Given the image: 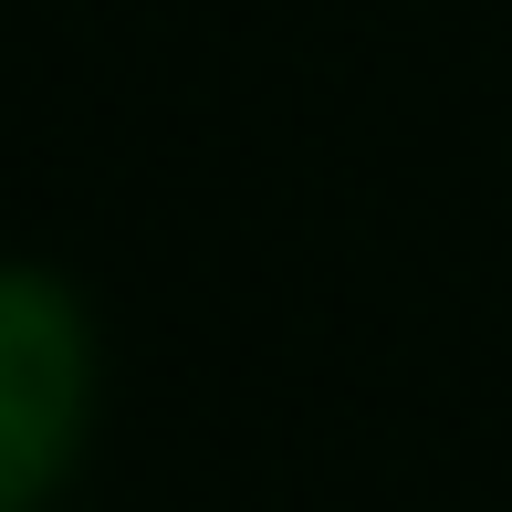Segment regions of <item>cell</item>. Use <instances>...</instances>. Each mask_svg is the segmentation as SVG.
<instances>
[{
  "mask_svg": "<svg viewBox=\"0 0 512 512\" xmlns=\"http://www.w3.org/2000/svg\"><path fill=\"white\" fill-rule=\"evenodd\" d=\"M95 398V345L63 283L0 272V512H32L63 481Z\"/></svg>",
  "mask_w": 512,
  "mask_h": 512,
  "instance_id": "6da1fadb",
  "label": "cell"
}]
</instances>
